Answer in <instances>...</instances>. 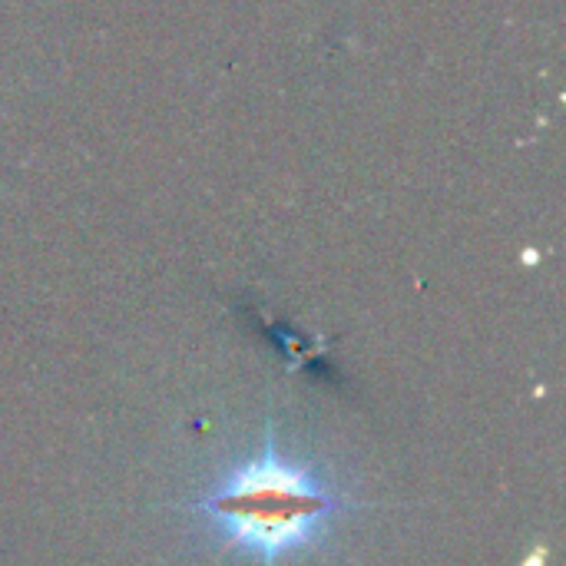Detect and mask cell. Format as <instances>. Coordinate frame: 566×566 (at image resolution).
Here are the masks:
<instances>
[{"label": "cell", "instance_id": "cell-1", "mask_svg": "<svg viewBox=\"0 0 566 566\" xmlns=\"http://www.w3.org/2000/svg\"><path fill=\"white\" fill-rule=\"evenodd\" d=\"M189 511L226 554L239 551L262 566H279L318 547L348 501L315 471L285 458L269 431L262 451L232 464Z\"/></svg>", "mask_w": 566, "mask_h": 566}]
</instances>
